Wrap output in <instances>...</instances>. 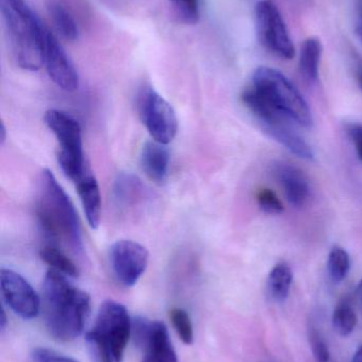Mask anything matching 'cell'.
Wrapping results in <instances>:
<instances>
[{
  "instance_id": "277c9868",
  "label": "cell",
  "mask_w": 362,
  "mask_h": 362,
  "mask_svg": "<svg viewBox=\"0 0 362 362\" xmlns=\"http://www.w3.org/2000/svg\"><path fill=\"white\" fill-rule=\"evenodd\" d=\"M251 87L293 122L304 127H312L314 121L308 104L297 87L282 72L261 66L253 74Z\"/></svg>"
},
{
  "instance_id": "3957f363",
  "label": "cell",
  "mask_w": 362,
  "mask_h": 362,
  "mask_svg": "<svg viewBox=\"0 0 362 362\" xmlns=\"http://www.w3.org/2000/svg\"><path fill=\"white\" fill-rule=\"evenodd\" d=\"M2 23L17 65L38 71L43 64L42 36L45 23L26 0H0Z\"/></svg>"
},
{
  "instance_id": "cb8c5ba5",
  "label": "cell",
  "mask_w": 362,
  "mask_h": 362,
  "mask_svg": "<svg viewBox=\"0 0 362 362\" xmlns=\"http://www.w3.org/2000/svg\"><path fill=\"white\" fill-rule=\"evenodd\" d=\"M170 320L180 339L187 346L193 344V327L191 316L183 308H174L169 314Z\"/></svg>"
},
{
  "instance_id": "484cf974",
  "label": "cell",
  "mask_w": 362,
  "mask_h": 362,
  "mask_svg": "<svg viewBox=\"0 0 362 362\" xmlns=\"http://www.w3.org/2000/svg\"><path fill=\"white\" fill-rule=\"evenodd\" d=\"M89 344V353L94 362H116L110 349L91 331L85 336Z\"/></svg>"
},
{
  "instance_id": "8fae6325",
  "label": "cell",
  "mask_w": 362,
  "mask_h": 362,
  "mask_svg": "<svg viewBox=\"0 0 362 362\" xmlns=\"http://www.w3.org/2000/svg\"><path fill=\"white\" fill-rule=\"evenodd\" d=\"M43 64L52 82L65 91L79 87V74L57 36L45 25L42 36Z\"/></svg>"
},
{
  "instance_id": "9a60e30c",
  "label": "cell",
  "mask_w": 362,
  "mask_h": 362,
  "mask_svg": "<svg viewBox=\"0 0 362 362\" xmlns=\"http://www.w3.org/2000/svg\"><path fill=\"white\" fill-rule=\"evenodd\" d=\"M170 154L165 144L148 141L142 146L140 153V165L142 171L151 180L163 183L167 180L169 172Z\"/></svg>"
},
{
  "instance_id": "83f0119b",
  "label": "cell",
  "mask_w": 362,
  "mask_h": 362,
  "mask_svg": "<svg viewBox=\"0 0 362 362\" xmlns=\"http://www.w3.org/2000/svg\"><path fill=\"white\" fill-rule=\"evenodd\" d=\"M310 342L312 346V354L317 362H329L331 358L329 348L324 340L321 337L318 332L312 329L310 333Z\"/></svg>"
},
{
  "instance_id": "d590c367",
  "label": "cell",
  "mask_w": 362,
  "mask_h": 362,
  "mask_svg": "<svg viewBox=\"0 0 362 362\" xmlns=\"http://www.w3.org/2000/svg\"><path fill=\"white\" fill-rule=\"evenodd\" d=\"M357 35H358L359 40H361L362 42V31L358 32V33H357Z\"/></svg>"
},
{
  "instance_id": "f546056e",
  "label": "cell",
  "mask_w": 362,
  "mask_h": 362,
  "mask_svg": "<svg viewBox=\"0 0 362 362\" xmlns=\"http://www.w3.org/2000/svg\"><path fill=\"white\" fill-rule=\"evenodd\" d=\"M349 134H350L351 139L354 144L355 148H356L357 154L362 161V125L353 124L349 129Z\"/></svg>"
},
{
  "instance_id": "8992f818",
  "label": "cell",
  "mask_w": 362,
  "mask_h": 362,
  "mask_svg": "<svg viewBox=\"0 0 362 362\" xmlns=\"http://www.w3.org/2000/svg\"><path fill=\"white\" fill-rule=\"evenodd\" d=\"M44 120L59 142L57 161L62 171L70 180L78 182L85 175L80 124L69 115L53 108L47 110Z\"/></svg>"
},
{
  "instance_id": "1f68e13d",
  "label": "cell",
  "mask_w": 362,
  "mask_h": 362,
  "mask_svg": "<svg viewBox=\"0 0 362 362\" xmlns=\"http://www.w3.org/2000/svg\"><path fill=\"white\" fill-rule=\"evenodd\" d=\"M356 298L357 302H358L359 310H361V312L362 313V280H361V282L357 285Z\"/></svg>"
},
{
  "instance_id": "e575fe53",
  "label": "cell",
  "mask_w": 362,
  "mask_h": 362,
  "mask_svg": "<svg viewBox=\"0 0 362 362\" xmlns=\"http://www.w3.org/2000/svg\"><path fill=\"white\" fill-rule=\"evenodd\" d=\"M352 362H362V346L355 353Z\"/></svg>"
},
{
  "instance_id": "7c38bea8",
  "label": "cell",
  "mask_w": 362,
  "mask_h": 362,
  "mask_svg": "<svg viewBox=\"0 0 362 362\" xmlns=\"http://www.w3.org/2000/svg\"><path fill=\"white\" fill-rule=\"evenodd\" d=\"M110 261L117 280L125 287H132L146 272L149 252L140 243L118 240L111 247Z\"/></svg>"
},
{
  "instance_id": "f1b7e54d",
  "label": "cell",
  "mask_w": 362,
  "mask_h": 362,
  "mask_svg": "<svg viewBox=\"0 0 362 362\" xmlns=\"http://www.w3.org/2000/svg\"><path fill=\"white\" fill-rule=\"evenodd\" d=\"M35 362H78L65 355L59 354L53 350L46 348H38L32 353Z\"/></svg>"
},
{
  "instance_id": "5bb4252c",
  "label": "cell",
  "mask_w": 362,
  "mask_h": 362,
  "mask_svg": "<svg viewBox=\"0 0 362 362\" xmlns=\"http://www.w3.org/2000/svg\"><path fill=\"white\" fill-rule=\"evenodd\" d=\"M272 174L280 183L289 204L301 208L310 198V187L305 174L290 163L276 161L272 165Z\"/></svg>"
},
{
  "instance_id": "30bf717a",
  "label": "cell",
  "mask_w": 362,
  "mask_h": 362,
  "mask_svg": "<svg viewBox=\"0 0 362 362\" xmlns=\"http://www.w3.org/2000/svg\"><path fill=\"white\" fill-rule=\"evenodd\" d=\"M132 335L142 362H179L169 332L162 321L138 317L133 321Z\"/></svg>"
},
{
  "instance_id": "ac0fdd59",
  "label": "cell",
  "mask_w": 362,
  "mask_h": 362,
  "mask_svg": "<svg viewBox=\"0 0 362 362\" xmlns=\"http://www.w3.org/2000/svg\"><path fill=\"white\" fill-rule=\"evenodd\" d=\"M323 46L319 38L308 37L304 40L300 52L299 68L304 78L316 82L319 78Z\"/></svg>"
},
{
  "instance_id": "d4e9b609",
  "label": "cell",
  "mask_w": 362,
  "mask_h": 362,
  "mask_svg": "<svg viewBox=\"0 0 362 362\" xmlns=\"http://www.w3.org/2000/svg\"><path fill=\"white\" fill-rule=\"evenodd\" d=\"M178 18L186 25H195L200 18L199 0H169Z\"/></svg>"
},
{
  "instance_id": "6da1fadb",
  "label": "cell",
  "mask_w": 362,
  "mask_h": 362,
  "mask_svg": "<svg viewBox=\"0 0 362 362\" xmlns=\"http://www.w3.org/2000/svg\"><path fill=\"white\" fill-rule=\"evenodd\" d=\"M43 295L45 325L51 337L60 342L77 339L91 314L89 293L74 286L65 274L50 269L44 278Z\"/></svg>"
},
{
  "instance_id": "5b68a950",
  "label": "cell",
  "mask_w": 362,
  "mask_h": 362,
  "mask_svg": "<svg viewBox=\"0 0 362 362\" xmlns=\"http://www.w3.org/2000/svg\"><path fill=\"white\" fill-rule=\"evenodd\" d=\"M242 101L270 137L299 158L306 160L314 158V151L310 144L291 127L293 121L270 105L252 87L244 91Z\"/></svg>"
},
{
  "instance_id": "4316f807",
  "label": "cell",
  "mask_w": 362,
  "mask_h": 362,
  "mask_svg": "<svg viewBox=\"0 0 362 362\" xmlns=\"http://www.w3.org/2000/svg\"><path fill=\"white\" fill-rule=\"evenodd\" d=\"M257 202L259 208L267 214H280L284 211L282 202L278 199L273 191L269 189H264L259 191L257 195Z\"/></svg>"
},
{
  "instance_id": "4dcf8cb0",
  "label": "cell",
  "mask_w": 362,
  "mask_h": 362,
  "mask_svg": "<svg viewBox=\"0 0 362 362\" xmlns=\"http://www.w3.org/2000/svg\"><path fill=\"white\" fill-rule=\"evenodd\" d=\"M355 74H356L357 82L362 90V59H358L355 66Z\"/></svg>"
},
{
  "instance_id": "836d02e7",
  "label": "cell",
  "mask_w": 362,
  "mask_h": 362,
  "mask_svg": "<svg viewBox=\"0 0 362 362\" xmlns=\"http://www.w3.org/2000/svg\"><path fill=\"white\" fill-rule=\"evenodd\" d=\"M6 140V129L4 127V122H1V127H0V144H4Z\"/></svg>"
},
{
  "instance_id": "44dd1931",
  "label": "cell",
  "mask_w": 362,
  "mask_h": 362,
  "mask_svg": "<svg viewBox=\"0 0 362 362\" xmlns=\"http://www.w3.org/2000/svg\"><path fill=\"white\" fill-rule=\"evenodd\" d=\"M40 257L51 269L57 270L70 278L79 276V269L76 264L55 245L43 247L40 251Z\"/></svg>"
},
{
  "instance_id": "603a6c76",
  "label": "cell",
  "mask_w": 362,
  "mask_h": 362,
  "mask_svg": "<svg viewBox=\"0 0 362 362\" xmlns=\"http://www.w3.org/2000/svg\"><path fill=\"white\" fill-rule=\"evenodd\" d=\"M357 325V316L348 304H341L333 315V327L340 336H348Z\"/></svg>"
},
{
  "instance_id": "9c48e42d",
  "label": "cell",
  "mask_w": 362,
  "mask_h": 362,
  "mask_svg": "<svg viewBox=\"0 0 362 362\" xmlns=\"http://www.w3.org/2000/svg\"><path fill=\"white\" fill-rule=\"evenodd\" d=\"M137 104L140 118L152 139L165 146L170 144L178 133L174 107L151 86L142 88Z\"/></svg>"
},
{
  "instance_id": "7a4b0ae2",
  "label": "cell",
  "mask_w": 362,
  "mask_h": 362,
  "mask_svg": "<svg viewBox=\"0 0 362 362\" xmlns=\"http://www.w3.org/2000/svg\"><path fill=\"white\" fill-rule=\"evenodd\" d=\"M36 217L53 245L63 243L72 252H83L82 233L76 209L52 172L43 170L38 178Z\"/></svg>"
},
{
  "instance_id": "4fadbf2b",
  "label": "cell",
  "mask_w": 362,
  "mask_h": 362,
  "mask_svg": "<svg viewBox=\"0 0 362 362\" xmlns=\"http://www.w3.org/2000/svg\"><path fill=\"white\" fill-rule=\"evenodd\" d=\"M0 288L6 305L25 320L36 318L40 314V299L30 283L17 272L2 268Z\"/></svg>"
},
{
  "instance_id": "ffe728a7",
  "label": "cell",
  "mask_w": 362,
  "mask_h": 362,
  "mask_svg": "<svg viewBox=\"0 0 362 362\" xmlns=\"http://www.w3.org/2000/svg\"><path fill=\"white\" fill-rule=\"evenodd\" d=\"M115 200L121 206H131L142 198L144 185L136 176L132 174H121L115 181Z\"/></svg>"
},
{
  "instance_id": "52a82bcc",
  "label": "cell",
  "mask_w": 362,
  "mask_h": 362,
  "mask_svg": "<svg viewBox=\"0 0 362 362\" xmlns=\"http://www.w3.org/2000/svg\"><path fill=\"white\" fill-rule=\"evenodd\" d=\"M255 25L259 42L266 50L282 59H293L295 45L286 23L272 0H261L255 6Z\"/></svg>"
},
{
  "instance_id": "e0dca14e",
  "label": "cell",
  "mask_w": 362,
  "mask_h": 362,
  "mask_svg": "<svg viewBox=\"0 0 362 362\" xmlns=\"http://www.w3.org/2000/svg\"><path fill=\"white\" fill-rule=\"evenodd\" d=\"M47 11L50 16L51 23L55 27V31L64 38V40L74 42L78 40L79 25L74 19V15L69 8L62 4L59 0H48L47 1Z\"/></svg>"
},
{
  "instance_id": "d6a6232c",
  "label": "cell",
  "mask_w": 362,
  "mask_h": 362,
  "mask_svg": "<svg viewBox=\"0 0 362 362\" xmlns=\"http://www.w3.org/2000/svg\"><path fill=\"white\" fill-rule=\"evenodd\" d=\"M6 323H8V320H6V312H4V308H2L1 316H0V329L2 332L6 329Z\"/></svg>"
},
{
  "instance_id": "7402d4cb",
  "label": "cell",
  "mask_w": 362,
  "mask_h": 362,
  "mask_svg": "<svg viewBox=\"0 0 362 362\" xmlns=\"http://www.w3.org/2000/svg\"><path fill=\"white\" fill-rule=\"evenodd\" d=\"M327 268H329V276L333 279L334 282H341L350 272V255L341 247H334L329 252Z\"/></svg>"
},
{
  "instance_id": "d6986e66",
  "label": "cell",
  "mask_w": 362,
  "mask_h": 362,
  "mask_svg": "<svg viewBox=\"0 0 362 362\" xmlns=\"http://www.w3.org/2000/svg\"><path fill=\"white\" fill-rule=\"evenodd\" d=\"M293 284V272L287 264H278L268 276V293L272 300L283 302L288 297Z\"/></svg>"
},
{
  "instance_id": "2e32d148",
  "label": "cell",
  "mask_w": 362,
  "mask_h": 362,
  "mask_svg": "<svg viewBox=\"0 0 362 362\" xmlns=\"http://www.w3.org/2000/svg\"><path fill=\"white\" fill-rule=\"evenodd\" d=\"M77 191L89 227L97 230L101 221V194L97 180L93 175L85 174L77 182Z\"/></svg>"
},
{
  "instance_id": "ba28073f",
  "label": "cell",
  "mask_w": 362,
  "mask_h": 362,
  "mask_svg": "<svg viewBox=\"0 0 362 362\" xmlns=\"http://www.w3.org/2000/svg\"><path fill=\"white\" fill-rule=\"evenodd\" d=\"M132 325L133 322L127 308L118 302L108 300L100 306L91 332L110 349L116 362H123L132 335Z\"/></svg>"
}]
</instances>
